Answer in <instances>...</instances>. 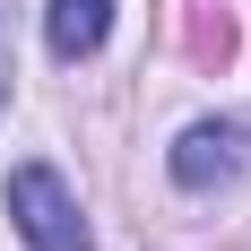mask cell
<instances>
[{
  "mask_svg": "<svg viewBox=\"0 0 251 251\" xmlns=\"http://www.w3.org/2000/svg\"><path fill=\"white\" fill-rule=\"evenodd\" d=\"M44 35H52L61 61H87V52H104V35H113V0H52Z\"/></svg>",
  "mask_w": 251,
  "mask_h": 251,
  "instance_id": "cell-3",
  "label": "cell"
},
{
  "mask_svg": "<svg viewBox=\"0 0 251 251\" xmlns=\"http://www.w3.org/2000/svg\"><path fill=\"white\" fill-rule=\"evenodd\" d=\"M9 217H18L26 251H87V217H78L70 182L52 165H18L9 174Z\"/></svg>",
  "mask_w": 251,
  "mask_h": 251,
  "instance_id": "cell-1",
  "label": "cell"
},
{
  "mask_svg": "<svg viewBox=\"0 0 251 251\" xmlns=\"http://www.w3.org/2000/svg\"><path fill=\"white\" fill-rule=\"evenodd\" d=\"M243 174V122H191L174 139V182L182 191H217Z\"/></svg>",
  "mask_w": 251,
  "mask_h": 251,
  "instance_id": "cell-2",
  "label": "cell"
}]
</instances>
